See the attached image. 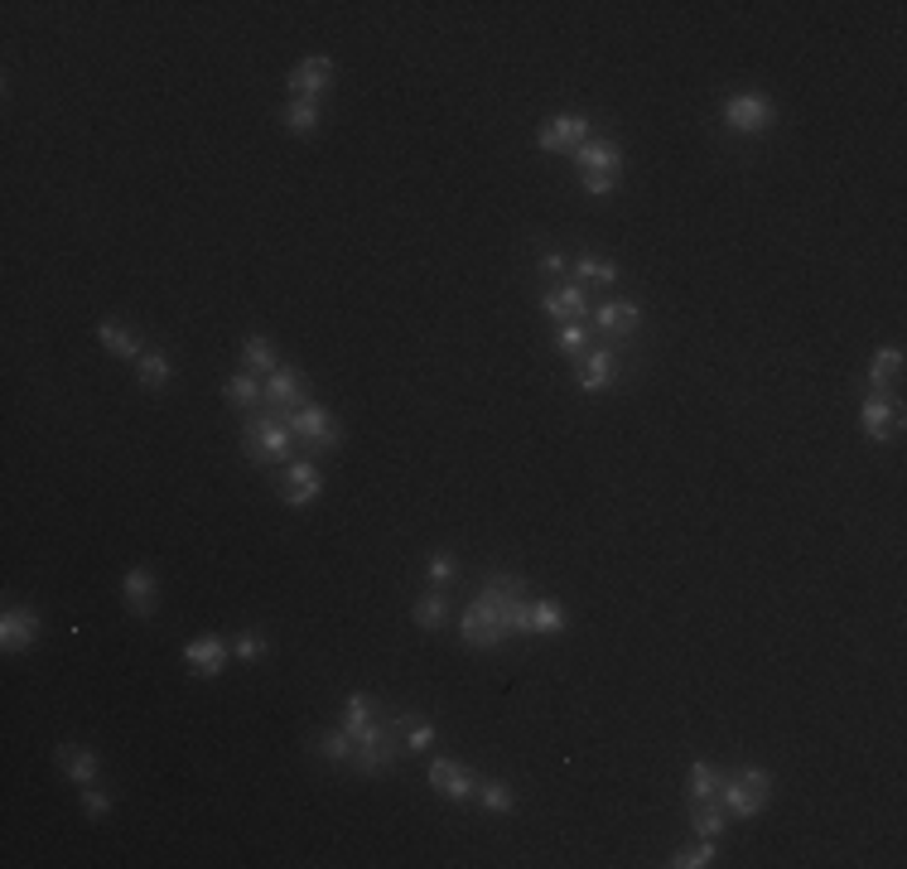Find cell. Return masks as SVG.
<instances>
[{
	"label": "cell",
	"mask_w": 907,
	"mask_h": 869,
	"mask_svg": "<svg viewBox=\"0 0 907 869\" xmlns=\"http://www.w3.org/2000/svg\"><path fill=\"white\" fill-rule=\"evenodd\" d=\"M526 579L512 571H498L483 579V589L473 595V609L488 614L502 628V638H536L532 632V595H526Z\"/></svg>",
	"instance_id": "6da1fadb"
},
{
	"label": "cell",
	"mask_w": 907,
	"mask_h": 869,
	"mask_svg": "<svg viewBox=\"0 0 907 869\" xmlns=\"http://www.w3.org/2000/svg\"><path fill=\"white\" fill-rule=\"evenodd\" d=\"M295 435L290 425L280 421L276 411H256V416H242V455L252 459L256 469H285L295 459Z\"/></svg>",
	"instance_id": "7a4b0ae2"
},
{
	"label": "cell",
	"mask_w": 907,
	"mask_h": 869,
	"mask_svg": "<svg viewBox=\"0 0 907 869\" xmlns=\"http://www.w3.org/2000/svg\"><path fill=\"white\" fill-rule=\"evenodd\" d=\"M406 744H401V725H396V715H382L376 711V720L362 729L358 739H353V772H362V778H382V772H392L401 764Z\"/></svg>",
	"instance_id": "3957f363"
},
{
	"label": "cell",
	"mask_w": 907,
	"mask_h": 869,
	"mask_svg": "<svg viewBox=\"0 0 907 869\" xmlns=\"http://www.w3.org/2000/svg\"><path fill=\"white\" fill-rule=\"evenodd\" d=\"M280 421L290 425V435H295V445H299V455L305 459H319V455H333V449L343 445V425L329 416V406H319V401H305V406H295L290 416H280Z\"/></svg>",
	"instance_id": "277c9868"
},
{
	"label": "cell",
	"mask_w": 907,
	"mask_h": 869,
	"mask_svg": "<svg viewBox=\"0 0 907 869\" xmlns=\"http://www.w3.org/2000/svg\"><path fill=\"white\" fill-rule=\"evenodd\" d=\"M719 802H725L729 821L758 817V812L772 802V772H768V768H739V772H725V782H719Z\"/></svg>",
	"instance_id": "5b68a950"
},
{
	"label": "cell",
	"mask_w": 907,
	"mask_h": 869,
	"mask_svg": "<svg viewBox=\"0 0 907 869\" xmlns=\"http://www.w3.org/2000/svg\"><path fill=\"white\" fill-rule=\"evenodd\" d=\"M725 126L733 136H763V131H772V122H777V106H772V97H763V92H733L725 97Z\"/></svg>",
	"instance_id": "8992f818"
},
{
	"label": "cell",
	"mask_w": 907,
	"mask_h": 869,
	"mask_svg": "<svg viewBox=\"0 0 907 869\" xmlns=\"http://www.w3.org/2000/svg\"><path fill=\"white\" fill-rule=\"evenodd\" d=\"M280 498L290 502V508H309V502L323 498V469L319 459H290L285 469H280Z\"/></svg>",
	"instance_id": "52a82bcc"
},
{
	"label": "cell",
	"mask_w": 907,
	"mask_h": 869,
	"mask_svg": "<svg viewBox=\"0 0 907 869\" xmlns=\"http://www.w3.org/2000/svg\"><path fill=\"white\" fill-rule=\"evenodd\" d=\"M589 131L593 126H589L585 112H560L536 131V145H541L546 155H575V150L589 141Z\"/></svg>",
	"instance_id": "ba28073f"
},
{
	"label": "cell",
	"mask_w": 907,
	"mask_h": 869,
	"mask_svg": "<svg viewBox=\"0 0 907 869\" xmlns=\"http://www.w3.org/2000/svg\"><path fill=\"white\" fill-rule=\"evenodd\" d=\"M333 78H338V63H333L329 53H309V59H299L295 68H290L285 88H290V97H309V102H319V97L333 88Z\"/></svg>",
	"instance_id": "9c48e42d"
},
{
	"label": "cell",
	"mask_w": 907,
	"mask_h": 869,
	"mask_svg": "<svg viewBox=\"0 0 907 869\" xmlns=\"http://www.w3.org/2000/svg\"><path fill=\"white\" fill-rule=\"evenodd\" d=\"M859 425H864V435H869L873 445H883V439H893L903 431V401H898V396L869 392V396H864V406H859Z\"/></svg>",
	"instance_id": "30bf717a"
},
{
	"label": "cell",
	"mask_w": 907,
	"mask_h": 869,
	"mask_svg": "<svg viewBox=\"0 0 907 869\" xmlns=\"http://www.w3.org/2000/svg\"><path fill=\"white\" fill-rule=\"evenodd\" d=\"M227 657H232V642H227L222 632H199V638L183 642V667L193 676H203V681H208V676H222Z\"/></svg>",
	"instance_id": "8fae6325"
},
{
	"label": "cell",
	"mask_w": 907,
	"mask_h": 869,
	"mask_svg": "<svg viewBox=\"0 0 907 869\" xmlns=\"http://www.w3.org/2000/svg\"><path fill=\"white\" fill-rule=\"evenodd\" d=\"M425 778H430V788H435V797H445V802H469L473 792H478V772L469 764H459V758H435Z\"/></svg>",
	"instance_id": "7c38bea8"
},
{
	"label": "cell",
	"mask_w": 907,
	"mask_h": 869,
	"mask_svg": "<svg viewBox=\"0 0 907 869\" xmlns=\"http://www.w3.org/2000/svg\"><path fill=\"white\" fill-rule=\"evenodd\" d=\"M261 386H266V411H276V416H290L295 406L309 401V378L299 368H276Z\"/></svg>",
	"instance_id": "4fadbf2b"
},
{
	"label": "cell",
	"mask_w": 907,
	"mask_h": 869,
	"mask_svg": "<svg viewBox=\"0 0 907 869\" xmlns=\"http://www.w3.org/2000/svg\"><path fill=\"white\" fill-rule=\"evenodd\" d=\"M39 632H44V624H39L35 609L10 604L5 614H0V648H5L10 657H15V652H29V648H35Z\"/></svg>",
	"instance_id": "5bb4252c"
},
{
	"label": "cell",
	"mask_w": 907,
	"mask_h": 869,
	"mask_svg": "<svg viewBox=\"0 0 907 869\" xmlns=\"http://www.w3.org/2000/svg\"><path fill=\"white\" fill-rule=\"evenodd\" d=\"M618 353L613 348H585L575 358V382L585 386V392H609L613 382H618Z\"/></svg>",
	"instance_id": "9a60e30c"
},
{
	"label": "cell",
	"mask_w": 907,
	"mask_h": 869,
	"mask_svg": "<svg viewBox=\"0 0 907 869\" xmlns=\"http://www.w3.org/2000/svg\"><path fill=\"white\" fill-rule=\"evenodd\" d=\"M593 329H599L603 338H637L642 309H637L633 299H603V305L593 309Z\"/></svg>",
	"instance_id": "2e32d148"
},
{
	"label": "cell",
	"mask_w": 907,
	"mask_h": 869,
	"mask_svg": "<svg viewBox=\"0 0 907 869\" xmlns=\"http://www.w3.org/2000/svg\"><path fill=\"white\" fill-rule=\"evenodd\" d=\"M541 309L555 319V324H579V319H589V295H585V285H579V281H565V285L546 290Z\"/></svg>",
	"instance_id": "e0dca14e"
},
{
	"label": "cell",
	"mask_w": 907,
	"mask_h": 869,
	"mask_svg": "<svg viewBox=\"0 0 907 869\" xmlns=\"http://www.w3.org/2000/svg\"><path fill=\"white\" fill-rule=\"evenodd\" d=\"M122 599H126V609H131L136 618L155 614V604H159L155 571H150V565H131V571H126V579H122Z\"/></svg>",
	"instance_id": "ac0fdd59"
},
{
	"label": "cell",
	"mask_w": 907,
	"mask_h": 869,
	"mask_svg": "<svg viewBox=\"0 0 907 869\" xmlns=\"http://www.w3.org/2000/svg\"><path fill=\"white\" fill-rule=\"evenodd\" d=\"M570 159H575L579 175H623V145L618 141H593L589 136Z\"/></svg>",
	"instance_id": "d6986e66"
},
{
	"label": "cell",
	"mask_w": 907,
	"mask_h": 869,
	"mask_svg": "<svg viewBox=\"0 0 907 869\" xmlns=\"http://www.w3.org/2000/svg\"><path fill=\"white\" fill-rule=\"evenodd\" d=\"M222 401L242 416H256V411H266V386H261V378H252V372H232V378L222 382Z\"/></svg>",
	"instance_id": "ffe728a7"
},
{
	"label": "cell",
	"mask_w": 907,
	"mask_h": 869,
	"mask_svg": "<svg viewBox=\"0 0 907 869\" xmlns=\"http://www.w3.org/2000/svg\"><path fill=\"white\" fill-rule=\"evenodd\" d=\"M410 618H416V628H425V632H439V628H449V618H454V604H449V595H445V585H430L425 595L410 604Z\"/></svg>",
	"instance_id": "44dd1931"
},
{
	"label": "cell",
	"mask_w": 907,
	"mask_h": 869,
	"mask_svg": "<svg viewBox=\"0 0 907 869\" xmlns=\"http://www.w3.org/2000/svg\"><path fill=\"white\" fill-rule=\"evenodd\" d=\"M53 758H59V768L68 772V782H78V788H92L97 772H102V758H97L92 749H82V744H59V749H53Z\"/></svg>",
	"instance_id": "7402d4cb"
},
{
	"label": "cell",
	"mask_w": 907,
	"mask_h": 869,
	"mask_svg": "<svg viewBox=\"0 0 907 869\" xmlns=\"http://www.w3.org/2000/svg\"><path fill=\"white\" fill-rule=\"evenodd\" d=\"M690 826H695L700 841H719L729 831V812L719 797H705V802H690Z\"/></svg>",
	"instance_id": "603a6c76"
},
{
	"label": "cell",
	"mask_w": 907,
	"mask_h": 869,
	"mask_svg": "<svg viewBox=\"0 0 907 869\" xmlns=\"http://www.w3.org/2000/svg\"><path fill=\"white\" fill-rule=\"evenodd\" d=\"M97 343H102L112 358H126V362H136L140 353H145V343H140L126 324H116V319H102V324H97Z\"/></svg>",
	"instance_id": "cb8c5ba5"
},
{
	"label": "cell",
	"mask_w": 907,
	"mask_h": 869,
	"mask_svg": "<svg viewBox=\"0 0 907 869\" xmlns=\"http://www.w3.org/2000/svg\"><path fill=\"white\" fill-rule=\"evenodd\" d=\"M898 378H903V348H879L873 353V362H869V386L879 396H893V386H898Z\"/></svg>",
	"instance_id": "d4e9b609"
},
{
	"label": "cell",
	"mask_w": 907,
	"mask_h": 869,
	"mask_svg": "<svg viewBox=\"0 0 907 869\" xmlns=\"http://www.w3.org/2000/svg\"><path fill=\"white\" fill-rule=\"evenodd\" d=\"M276 368H280V353L266 334H252L242 343V372H252V378H271Z\"/></svg>",
	"instance_id": "484cf974"
},
{
	"label": "cell",
	"mask_w": 907,
	"mask_h": 869,
	"mask_svg": "<svg viewBox=\"0 0 907 869\" xmlns=\"http://www.w3.org/2000/svg\"><path fill=\"white\" fill-rule=\"evenodd\" d=\"M719 782H725V768H715L710 758H695L686 772V802H705L719 797Z\"/></svg>",
	"instance_id": "4316f807"
},
{
	"label": "cell",
	"mask_w": 907,
	"mask_h": 869,
	"mask_svg": "<svg viewBox=\"0 0 907 869\" xmlns=\"http://www.w3.org/2000/svg\"><path fill=\"white\" fill-rule=\"evenodd\" d=\"M136 378H140V386H145V392H165L169 378H175V368H169V358L159 348H145L136 358Z\"/></svg>",
	"instance_id": "83f0119b"
},
{
	"label": "cell",
	"mask_w": 907,
	"mask_h": 869,
	"mask_svg": "<svg viewBox=\"0 0 907 869\" xmlns=\"http://www.w3.org/2000/svg\"><path fill=\"white\" fill-rule=\"evenodd\" d=\"M319 102H309V97H290V106H285V131L290 136H299V141H309V136L319 131Z\"/></svg>",
	"instance_id": "f1b7e54d"
},
{
	"label": "cell",
	"mask_w": 907,
	"mask_h": 869,
	"mask_svg": "<svg viewBox=\"0 0 907 869\" xmlns=\"http://www.w3.org/2000/svg\"><path fill=\"white\" fill-rule=\"evenodd\" d=\"M532 632L536 638H555V632H565V604L560 599H532Z\"/></svg>",
	"instance_id": "f546056e"
},
{
	"label": "cell",
	"mask_w": 907,
	"mask_h": 869,
	"mask_svg": "<svg viewBox=\"0 0 907 869\" xmlns=\"http://www.w3.org/2000/svg\"><path fill=\"white\" fill-rule=\"evenodd\" d=\"M473 797H478L493 817L516 812V792H512V782H502V778H478V792H473Z\"/></svg>",
	"instance_id": "4dcf8cb0"
},
{
	"label": "cell",
	"mask_w": 907,
	"mask_h": 869,
	"mask_svg": "<svg viewBox=\"0 0 907 869\" xmlns=\"http://www.w3.org/2000/svg\"><path fill=\"white\" fill-rule=\"evenodd\" d=\"M396 725H401V744H406V754H425V749L435 744V725H430L425 715H410V711H401V715H396Z\"/></svg>",
	"instance_id": "1f68e13d"
},
{
	"label": "cell",
	"mask_w": 907,
	"mask_h": 869,
	"mask_svg": "<svg viewBox=\"0 0 907 869\" xmlns=\"http://www.w3.org/2000/svg\"><path fill=\"white\" fill-rule=\"evenodd\" d=\"M372 720H376V701H372V695H367V691H353L348 701H343V729H348V734L358 739V734H362V729L372 725Z\"/></svg>",
	"instance_id": "d6a6232c"
},
{
	"label": "cell",
	"mask_w": 907,
	"mask_h": 869,
	"mask_svg": "<svg viewBox=\"0 0 907 869\" xmlns=\"http://www.w3.org/2000/svg\"><path fill=\"white\" fill-rule=\"evenodd\" d=\"M570 276H575L579 285H613V281H618V266L599 261V256H579V261L570 266Z\"/></svg>",
	"instance_id": "836d02e7"
},
{
	"label": "cell",
	"mask_w": 907,
	"mask_h": 869,
	"mask_svg": "<svg viewBox=\"0 0 907 869\" xmlns=\"http://www.w3.org/2000/svg\"><path fill=\"white\" fill-rule=\"evenodd\" d=\"M315 754L329 758V764H348V758H353V734L343 725L338 729H323V734L315 739Z\"/></svg>",
	"instance_id": "e575fe53"
},
{
	"label": "cell",
	"mask_w": 907,
	"mask_h": 869,
	"mask_svg": "<svg viewBox=\"0 0 907 869\" xmlns=\"http://www.w3.org/2000/svg\"><path fill=\"white\" fill-rule=\"evenodd\" d=\"M555 348L565 353V358H579V353L589 348V329L585 324H555Z\"/></svg>",
	"instance_id": "d590c367"
},
{
	"label": "cell",
	"mask_w": 907,
	"mask_h": 869,
	"mask_svg": "<svg viewBox=\"0 0 907 869\" xmlns=\"http://www.w3.org/2000/svg\"><path fill=\"white\" fill-rule=\"evenodd\" d=\"M705 865H715V841H700V845H690V851L672 855V869H705Z\"/></svg>",
	"instance_id": "8d00e7d4"
},
{
	"label": "cell",
	"mask_w": 907,
	"mask_h": 869,
	"mask_svg": "<svg viewBox=\"0 0 907 869\" xmlns=\"http://www.w3.org/2000/svg\"><path fill=\"white\" fill-rule=\"evenodd\" d=\"M266 652H271V642H266L261 632H237L232 638V657H242V662H261Z\"/></svg>",
	"instance_id": "74e56055"
},
{
	"label": "cell",
	"mask_w": 907,
	"mask_h": 869,
	"mask_svg": "<svg viewBox=\"0 0 907 869\" xmlns=\"http://www.w3.org/2000/svg\"><path fill=\"white\" fill-rule=\"evenodd\" d=\"M425 571H430V585H449V579H459V561L449 551H435Z\"/></svg>",
	"instance_id": "f35d334b"
},
{
	"label": "cell",
	"mask_w": 907,
	"mask_h": 869,
	"mask_svg": "<svg viewBox=\"0 0 907 869\" xmlns=\"http://www.w3.org/2000/svg\"><path fill=\"white\" fill-rule=\"evenodd\" d=\"M112 807H116V797H112V792H102V788H82V812H88V817H106Z\"/></svg>",
	"instance_id": "ab89813d"
},
{
	"label": "cell",
	"mask_w": 907,
	"mask_h": 869,
	"mask_svg": "<svg viewBox=\"0 0 907 869\" xmlns=\"http://www.w3.org/2000/svg\"><path fill=\"white\" fill-rule=\"evenodd\" d=\"M618 179L623 175H579V184H585V193H593V199H609V193H618Z\"/></svg>",
	"instance_id": "60d3db41"
},
{
	"label": "cell",
	"mask_w": 907,
	"mask_h": 869,
	"mask_svg": "<svg viewBox=\"0 0 907 869\" xmlns=\"http://www.w3.org/2000/svg\"><path fill=\"white\" fill-rule=\"evenodd\" d=\"M541 271L546 276H570V256L565 252H546L541 256Z\"/></svg>",
	"instance_id": "b9f144b4"
}]
</instances>
